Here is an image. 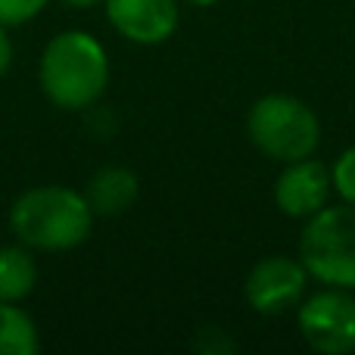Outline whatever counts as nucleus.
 <instances>
[{"label":"nucleus","mask_w":355,"mask_h":355,"mask_svg":"<svg viewBox=\"0 0 355 355\" xmlns=\"http://www.w3.org/2000/svg\"><path fill=\"white\" fill-rule=\"evenodd\" d=\"M37 85L62 112H85L110 87V56L91 31L69 28L47 41L37 62Z\"/></svg>","instance_id":"f257e3e1"},{"label":"nucleus","mask_w":355,"mask_h":355,"mask_svg":"<svg viewBox=\"0 0 355 355\" xmlns=\"http://www.w3.org/2000/svg\"><path fill=\"white\" fill-rule=\"evenodd\" d=\"M91 202L85 193L62 184L28 187L10 206V231L31 252H69L94 231Z\"/></svg>","instance_id":"f03ea898"},{"label":"nucleus","mask_w":355,"mask_h":355,"mask_svg":"<svg viewBox=\"0 0 355 355\" xmlns=\"http://www.w3.org/2000/svg\"><path fill=\"white\" fill-rule=\"evenodd\" d=\"M250 144L271 162H296L315 156L321 122L306 100L293 94H265L246 112Z\"/></svg>","instance_id":"7ed1b4c3"},{"label":"nucleus","mask_w":355,"mask_h":355,"mask_svg":"<svg viewBox=\"0 0 355 355\" xmlns=\"http://www.w3.org/2000/svg\"><path fill=\"white\" fill-rule=\"evenodd\" d=\"M300 259L312 281L355 293V206H331L302 225Z\"/></svg>","instance_id":"20e7f679"},{"label":"nucleus","mask_w":355,"mask_h":355,"mask_svg":"<svg viewBox=\"0 0 355 355\" xmlns=\"http://www.w3.org/2000/svg\"><path fill=\"white\" fill-rule=\"evenodd\" d=\"M296 324L309 349L321 355L355 352V293L324 287L296 306Z\"/></svg>","instance_id":"39448f33"},{"label":"nucleus","mask_w":355,"mask_h":355,"mask_svg":"<svg viewBox=\"0 0 355 355\" xmlns=\"http://www.w3.org/2000/svg\"><path fill=\"white\" fill-rule=\"evenodd\" d=\"M312 275L300 256H265L252 265L243 281V296L252 312L284 315L306 300V287Z\"/></svg>","instance_id":"423d86ee"},{"label":"nucleus","mask_w":355,"mask_h":355,"mask_svg":"<svg viewBox=\"0 0 355 355\" xmlns=\"http://www.w3.org/2000/svg\"><path fill=\"white\" fill-rule=\"evenodd\" d=\"M334 175L331 166L318 162L315 156L296 162H284V172L275 181V202L287 218L309 221L331 202Z\"/></svg>","instance_id":"0eeeda50"},{"label":"nucleus","mask_w":355,"mask_h":355,"mask_svg":"<svg viewBox=\"0 0 355 355\" xmlns=\"http://www.w3.org/2000/svg\"><path fill=\"white\" fill-rule=\"evenodd\" d=\"M110 25L137 47L166 44L178 31V0H103Z\"/></svg>","instance_id":"6e6552de"},{"label":"nucleus","mask_w":355,"mask_h":355,"mask_svg":"<svg viewBox=\"0 0 355 355\" xmlns=\"http://www.w3.org/2000/svg\"><path fill=\"white\" fill-rule=\"evenodd\" d=\"M137 193H141V181L125 166H106V168H100V172H94L91 181H87V190H85V196L97 218L125 215L137 202Z\"/></svg>","instance_id":"1a4fd4ad"},{"label":"nucleus","mask_w":355,"mask_h":355,"mask_svg":"<svg viewBox=\"0 0 355 355\" xmlns=\"http://www.w3.org/2000/svg\"><path fill=\"white\" fill-rule=\"evenodd\" d=\"M37 287V262L28 246H0V302H22Z\"/></svg>","instance_id":"9d476101"},{"label":"nucleus","mask_w":355,"mask_h":355,"mask_svg":"<svg viewBox=\"0 0 355 355\" xmlns=\"http://www.w3.org/2000/svg\"><path fill=\"white\" fill-rule=\"evenodd\" d=\"M41 331L19 302H0V355H37Z\"/></svg>","instance_id":"9b49d317"},{"label":"nucleus","mask_w":355,"mask_h":355,"mask_svg":"<svg viewBox=\"0 0 355 355\" xmlns=\"http://www.w3.org/2000/svg\"><path fill=\"white\" fill-rule=\"evenodd\" d=\"M331 175H334V193L343 202H352L355 206V144L346 147L343 153L334 159Z\"/></svg>","instance_id":"f8f14e48"},{"label":"nucleus","mask_w":355,"mask_h":355,"mask_svg":"<svg viewBox=\"0 0 355 355\" xmlns=\"http://www.w3.org/2000/svg\"><path fill=\"white\" fill-rule=\"evenodd\" d=\"M47 3L50 0H0V25L16 28V25L31 22L47 10Z\"/></svg>","instance_id":"ddd939ff"},{"label":"nucleus","mask_w":355,"mask_h":355,"mask_svg":"<svg viewBox=\"0 0 355 355\" xmlns=\"http://www.w3.org/2000/svg\"><path fill=\"white\" fill-rule=\"evenodd\" d=\"M12 56H16V47H12L10 28H6V25H0V81H3L6 72L12 69Z\"/></svg>","instance_id":"4468645a"},{"label":"nucleus","mask_w":355,"mask_h":355,"mask_svg":"<svg viewBox=\"0 0 355 355\" xmlns=\"http://www.w3.org/2000/svg\"><path fill=\"white\" fill-rule=\"evenodd\" d=\"M62 6H69V10H94V6H100L103 0H60Z\"/></svg>","instance_id":"2eb2a0df"},{"label":"nucleus","mask_w":355,"mask_h":355,"mask_svg":"<svg viewBox=\"0 0 355 355\" xmlns=\"http://www.w3.org/2000/svg\"><path fill=\"white\" fill-rule=\"evenodd\" d=\"M184 3H190V6H212V3H218V0H184Z\"/></svg>","instance_id":"dca6fc26"}]
</instances>
